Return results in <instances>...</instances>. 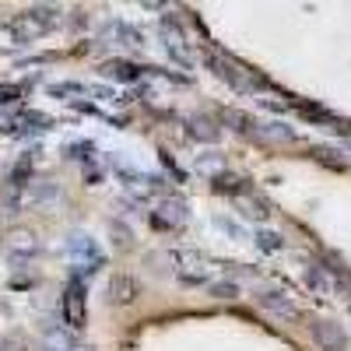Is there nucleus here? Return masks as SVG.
I'll list each match as a JSON object with an SVG mask.
<instances>
[{"instance_id":"obj_25","label":"nucleus","mask_w":351,"mask_h":351,"mask_svg":"<svg viewBox=\"0 0 351 351\" xmlns=\"http://www.w3.org/2000/svg\"><path fill=\"white\" fill-rule=\"evenodd\" d=\"M74 351H92V348H81V344H77V348H74Z\"/></svg>"},{"instance_id":"obj_16","label":"nucleus","mask_w":351,"mask_h":351,"mask_svg":"<svg viewBox=\"0 0 351 351\" xmlns=\"http://www.w3.org/2000/svg\"><path fill=\"white\" fill-rule=\"evenodd\" d=\"M71 330V327H67ZM64 327H46V348L49 351H74L77 348V341H74V334H67Z\"/></svg>"},{"instance_id":"obj_3","label":"nucleus","mask_w":351,"mask_h":351,"mask_svg":"<svg viewBox=\"0 0 351 351\" xmlns=\"http://www.w3.org/2000/svg\"><path fill=\"white\" fill-rule=\"evenodd\" d=\"M204 67L215 71V77L225 81L232 92H239V95H246V92H253V88H256V84L250 81V74H246L239 64H232L228 56H221L218 49H208V53H204Z\"/></svg>"},{"instance_id":"obj_26","label":"nucleus","mask_w":351,"mask_h":351,"mask_svg":"<svg viewBox=\"0 0 351 351\" xmlns=\"http://www.w3.org/2000/svg\"><path fill=\"white\" fill-rule=\"evenodd\" d=\"M348 152H351V144H348Z\"/></svg>"},{"instance_id":"obj_21","label":"nucleus","mask_w":351,"mask_h":351,"mask_svg":"<svg viewBox=\"0 0 351 351\" xmlns=\"http://www.w3.org/2000/svg\"><path fill=\"white\" fill-rule=\"evenodd\" d=\"M215 228H221L228 239H243L246 236V228L239 225V221H232V218H225V215H215Z\"/></svg>"},{"instance_id":"obj_23","label":"nucleus","mask_w":351,"mask_h":351,"mask_svg":"<svg viewBox=\"0 0 351 351\" xmlns=\"http://www.w3.org/2000/svg\"><path fill=\"white\" fill-rule=\"evenodd\" d=\"M21 102V88L18 84H0V106H18Z\"/></svg>"},{"instance_id":"obj_22","label":"nucleus","mask_w":351,"mask_h":351,"mask_svg":"<svg viewBox=\"0 0 351 351\" xmlns=\"http://www.w3.org/2000/svg\"><path fill=\"white\" fill-rule=\"evenodd\" d=\"M67 155L77 158V162H88V158H95V144L92 141H74L71 148H67Z\"/></svg>"},{"instance_id":"obj_7","label":"nucleus","mask_w":351,"mask_h":351,"mask_svg":"<svg viewBox=\"0 0 351 351\" xmlns=\"http://www.w3.org/2000/svg\"><path fill=\"white\" fill-rule=\"evenodd\" d=\"M256 306L263 313H271L274 319L281 324H291V319H299V302L291 299V291H256Z\"/></svg>"},{"instance_id":"obj_18","label":"nucleus","mask_w":351,"mask_h":351,"mask_svg":"<svg viewBox=\"0 0 351 351\" xmlns=\"http://www.w3.org/2000/svg\"><path fill=\"white\" fill-rule=\"evenodd\" d=\"M211 183H215V190L218 193H246V180H239V176H228L225 169L218 172V176H211Z\"/></svg>"},{"instance_id":"obj_6","label":"nucleus","mask_w":351,"mask_h":351,"mask_svg":"<svg viewBox=\"0 0 351 351\" xmlns=\"http://www.w3.org/2000/svg\"><path fill=\"white\" fill-rule=\"evenodd\" d=\"M4 253L11 263H18V267H25V263H32L39 253H43V243L36 232H28V228H14L11 236L4 239Z\"/></svg>"},{"instance_id":"obj_14","label":"nucleus","mask_w":351,"mask_h":351,"mask_svg":"<svg viewBox=\"0 0 351 351\" xmlns=\"http://www.w3.org/2000/svg\"><path fill=\"white\" fill-rule=\"evenodd\" d=\"M141 74H144V71H141L137 64H130V60H106V64H102V77L120 81V84H137Z\"/></svg>"},{"instance_id":"obj_13","label":"nucleus","mask_w":351,"mask_h":351,"mask_svg":"<svg viewBox=\"0 0 351 351\" xmlns=\"http://www.w3.org/2000/svg\"><path fill=\"white\" fill-rule=\"evenodd\" d=\"M106 32L116 39V46H123V49H130V53H137V49H144V36H141V28H134V25H127V21H112Z\"/></svg>"},{"instance_id":"obj_15","label":"nucleus","mask_w":351,"mask_h":351,"mask_svg":"<svg viewBox=\"0 0 351 351\" xmlns=\"http://www.w3.org/2000/svg\"><path fill=\"white\" fill-rule=\"evenodd\" d=\"M49 95L53 99H81V95H92V84H81V81H60V84H49Z\"/></svg>"},{"instance_id":"obj_20","label":"nucleus","mask_w":351,"mask_h":351,"mask_svg":"<svg viewBox=\"0 0 351 351\" xmlns=\"http://www.w3.org/2000/svg\"><path fill=\"white\" fill-rule=\"evenodd\" d=\"M208 295H211V299H221V302L239 299V285H236V281H228V278H221V281H208Z\"/></svg>"},{"instance_id":"obj_8","label":"nucleus","mask_w":351,"mask_h":351,"mask_svg":"<svg viewBox=\"0 0 351 351\" xmlns=\"http://www.w3.org/2000/svg\"><path fill=\"white\" fill-rule=\"evenodd\" d=\"M162 32V43H165V53L172 56V64H180L183 71H193V60H190V49H186V39H183V28L176 25L172 18H162L158 25Z\"/></svg>"},{"instance_id":"obj_5","label":"nucleus","mask_w":351,"mask_h":351,"mask_svg":"<svg viewBox=\"0 0 351 351\" xmlns=\"http://www.w3.org/2000/svg\"><path fill=\"white\" fill-rule=\"evenodd\" d=\"M60 313H64V324L71 330H81L88 324V291H84V281L81 278H71V285L64 288Z\"/></svg>"},{"instance_id":"obj_19","label":"nucleus","mask_w":351,"mask_h":351,"mask_svg":"<svg viewBox=\"0 0 351 351\" xmlns=\"http://www.w3.org/2000/svg\"><path fill=\"white\" fill-rule=\"evenodd\" d=\"M253 243H256L263 253H281V250H285V239L278 236V232H271V228H256V232H253Z\"/></svg>"},{"instance_id":"obj_24","label":"nucleus","mask_w":351,"mask_h":351,"mask_svg":"<svg viewBox=\"0 0 351 351\" xmlns=\"http://www.w3.org/2000/svg\"><path fill=\"white\" fill-rule=\"evenodd\" d=\"M141 4H144V8H152V11H158V8L165 4V0H141Z\"/></svg>"},{"instance_id":"obj_10","label":"nucleus","mask_w":351,"mask_h":351,"mask_svg":"<svg viewBox=\"0 0 351 351\" xmlns=\"http://www.w3.org/2000/svg\"><path fill=\"white\" fill-rule=\"evenodd\" d=\"M152 218H155L158 228H176V225H183L190 218V208H186V200H180V197H162Z\"/></svg>"},{"instance_id":"obj_11","label":"nucleus","mask_w":351,"mask_h":351,"mask_svg":"<svg viewBox=\"0 0 351 351\" xmlns=\"http://www.w3.org/2000/svg\"><path fill=\"white\" fill-rule=\"evenodd\" d=\"M302 278H306V288L313 291V295H334V271L324 267V263L309 260L306 271H302Z\"/></svg>"},{"instance_id":"obj_1","label":"nucleus","mask_w":351,"mask_h":351,"mask_svg":"<svg viewBox=\"0 0 351 351\" xmlns=\"http://www.w3.org/2000/svg\"><path fill=\"white\" fill-rule=\"evenodd\" d=\"M60 21H64V14L53 4H36V8H28V11H21V14H14L0 25V39L8 46H32L36 39L56 32Z\"/></svg>"},{"instance_id":"obj_9","label":"nucleus","mask_w":351,"mask_h":351,"mask_svg":"<svg viewBox=\"0 0 351 351\" xmlns=\"http://www.w3.org/2000/svg\"><path fill=\"white\" fill-rule=\"evenodd\" d=\"M309 334H313L319 351H348V334H344L341 324H334V319H313Z\"/></svg>"},{"instance_id":"obj_4","label":"nucleus","mask_w":351,"mask_h":351,"mask_svg":"<svg viewBox=\"0 0 351 351\" xmlns=\"http://www.w3.org/2000/svg\"><path fill=\"white\" fill-rule=\"evenodd\" d=\"M169 256H172V271H176L180 281H186V285H208V281H215L208 260H204L200 253H193V250H172Z\"/></svg>"},{"instance_id":"obj_12","label":"nucleus","mask_w":351,"mask_h":351,"mask_svg":"<svg viewBox=\"0 0 351 351\" xmlns=\"http://www.w3.org/2000/svg\"><path fill=\"white\" fill-rule=\"evenodd\" d=\"M137 299V281L130 274H112L109 278V302L112 306H130Z\"/></svg>"},{"instance_id":"obj_2","label":"nucleus","mask_w":351,"mask_h":351,"mask_svg":"<svg viewBox=\"0 0 351 351\" xmlns=\"http://www.w3.org/2000/svg\"><path fill=\"white\" fill-rule=\"evenodd\" d=\"M67 256L74 260V267H81L84 274H95L106 263V253H102L99 239L88 236V232H71L67 236Z\"/></svg>"},{"instance_id":"obj_17","label":"nucleus","mask_w":351,"mask_h":351,"mask_svg":"<svg viewBox=\"0 0 351 351\" xmlns=\"http://www.w3.org/2000/svg\"><path fill=\"white\" fill-rule=\"evenodd\" d=\"M190 134H193L197 141H204V144H218V141H221V130H218L211 120H200V116H193V120H190Z\"/></svg>"}]
</instances>
